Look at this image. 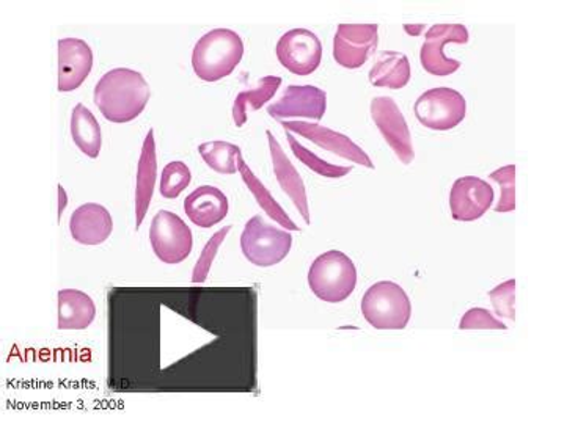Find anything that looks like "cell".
Wrapping results in <instances>:
<instances>
[{"instance_id":"ba28073f","label":"cell","mask_w":578,"mask_h":433,"mask_svg":"<svg viewBox=\"0 0 578 433\" xmlns=\"http://www.w3.org/2000/svg\"><path fill=\"white\" fill-rule=\"evenodd\" d=\"M275 54L290 73L310 76L321 65L322 45L313 32L294 28L276 42Z\"/></svg>"},{"instance_id":"4fadbf2b","label":"cell","mask_w":578,"mask_h":433,"mask_svg":"<svg viewBox=\"0 0 578 433\" xmlns=\"http://www.w3.org/2000/svg\"><path fill=\"white\" fill-rule=\"evenodd\" d=\"M491 184L477 176L459 177L450 194V209L457 222H474L481 219L494 203Z\"/></svg>"},{"instance_id":"7402d4cb","label":"cell","mask_w":578,"mask_h":433,"mask_svg":"<svg viewBox=\"0 0 578 433\" xmlns=\"http://www.w3.org/2000/svg\"><path fill=\"white\" fill-rule=\"evenodd\" d=\"M410 81V63L401 52H381L378 62L370 71V82L374 87L399 90Z\"/></svg>"},{"instance_id":"d4e9b609","label":"cell","mask_w":578,"mask_h":433,"mask_svg":"<svg viewBox=\"0 0 578 433\" xmlns=\"http://www.w3.org/2000/svg\"><path fill=\"white\" fill-rule=\"evenodd\" d=\"M198 152L214 172L221 175L237 173V156L241 154V148L236 145L223 140L207 141L198 147Z\"/></svg>"},{"instance_id":"f546056e","label":"cell","mask_w":578,"mask_h":433,"mask_svg":"<svg viewBox=\"0 0 578 433\" xmlns=\"http://www.w3.org/2000/svg\"><path fill=\"white\" fill-rule=\"evenodd\" d=\"M489 298H491L499 318L516 321V280H508V282L494 287L489 293Z\"/></svg>"},{"instance_id":"e0dca14e","label":"cell","mask_w":578,"mask_h":433,"mask_svg":"<svg viewBox=\"0 0 578 433\" xmlns=\"http://www.w3.org/2000/svg\"><path fill=\"white\" fill-rule=\"evenodd\" d=\"M266 136H268L269 149H271L272 166H274L276 181H279L283 191L296 205L304 222L310 225V209H308L307 190H305L303 177H300L296 166L290 162L288 156L285 154L276 138L272 136L271 131H266Z\"/></svg>"},{"instance_id":"4316f807","label":"cell","mask_w":578,"mask_h":433,"mask_svg":"<svg viewBox=\"0 0 578 433\" xmlns=\"http://www.w3.org/2000/svg\"><path fill=\"white\" fill-rule=\"evenodd\" d=\"M190 181H193V173H190L189 166L184 162L173 161L167 163L162 170L159 190L167 200H173V198L180 197L181 191L189 187Z\"/></svg>"},{"instance_id":"2e32d148","label":"cell","mask_w":578,"mask_h":433,"mask_svg":"<svg viewBox=\"0 0 578 433\" xmlns=\"http://www.w3.org/2000/svg\"><path fill=\"white\" fill-rule=\"evenodd\" d=\"M112 230L111 212L101 205H83L70 219L71 236L81 245L104 244L111 237Z\"/></svg>"},{"instance_id":"7a4b0ae2","label":"cell","mask_w":578,"mask_h":433,"mask_svg":"<svg viewBox=\"0 0 578 433\" xmlns=\"http://www.w3.org/2000/svg\"><path fill=\"white\" fill-rule=\"evenodd\" d=\"M243 57V38L230 28H216L195 45L193 69L201 81L218 82L230 76Z\"/></svg>"},{"instance_id":"d6986e66","label":"cell","mask_w":578,"mask_h":433,"mask_svg":"<svg viewBox=\"0 0 578 433\" xmlns=\"http://www.w3.org/2000/svg\"><path fill=\"white\" fill-rule=\"evenodd\" d=\"M156 177H158V158H156L155 131H148L138 159L136 184V228H140L150 209L152 194H155Z\"/></svg>"},{"instance_id":"484cf974","label":"cell","mask_w":578,"mask_h":433,"mask_svg":"<svg viewBox=\"0 0 578 433\" xmlns=\"http://www.w3.org/2000/svg\"><path fill=\"white\" fill-rule=\"evenodd\" d=\"M286 137H288L293 154L296 156L300 162L305 163L311 172L318 173V175L336 180V177L346 176L347 173H351V170H353V166L333 165V163L322 161V159H319L315 152L305 148L304 145H300L299 141L296 140V138L291 136L288 131H286Z\"/></svg>"},{"instance_id":"52a82bcc","label":"cell","mask_w":578,"mask_h":433,"mask_svg":"<svg viewBox=\"0 0 578 433\" xmlns=\"http://www.w3.org/2000/svg\"><path fill=\"white\" fill-rule=\"evenodd\" d=\"M418 122L432 131H450L464 122L466 98L453 88H432L425 91L414 106Z\"/></svg>"},{"instance_id":"8fae6325","label":"cell","mask_w":578,"mask_h":433,"mask_svg":"<svg viewBox=\"0 0 578 433\" xmlns=\"http://www.w3.org/2000/svg\"><path fill=\"white\" fill-rule=\"evenodd\" d=\"M450 42L467 45L468 30L463 24H435L427 32V40L421 48V65L432 76H450L460 69V62L448 59L443 49Z\"/></svg>"},{"instance_id":"277c9868","label":"cell","mask_w":578,"mask_h":433,"mask_svg":"<svg viewBox=\"0 0 578 433\" xmlns=\"http://www.w3.org/2000/svg\"><path fill=\"white\" fill-rule=\"evenodd\" d=\"M361 314L374 329L403 330L409 324L413 305L403 287L393 282H379L361 298Z\"/></svg>"},{"instance_id":"5bb4252c","label":"cell","mask_w":578,"mask_h":433,"mask_svg":"<svg viewBox=\"0 0 578 433\" xmlns=\"http://www.w3.org/2000/svg\"><path fill=\"white\" fill-rule=\"evenodd\" d=\"M282 126L288 133L299 134V136L310 140L311 144L318 145L319 148L328 149V151L336 156H342L347 161L367 166V169H374V163H372L370 156L358 147L357 144H354L345 134L335 133V131L321 126L318 123L282 122Z\"/></svg>"},{"instance_id":"ac0fdd59","label":"cell","mask_w":578,"mask_h":433,"mask_svg":"<svg viewBox=\"0 0 578 433\" xmlns=\"http://www.w3.org/2000/svg\"><path fill=\"white\" fill-rule=\"evenodd\" d=\"M229 198L214 186L197 187L184 200V212L194 225L200 228H212L229 214Z\"/></svg>"},{"instance_id":"83f0119b","label":"cell","mask_w":578,"mask_h":433,"mask_svg":"<svg viewBox=\"0 0 578 433\" xmlns=\"http://www.w3.org/2000/svg\"><path fill=\"white\" fill-rule=\"evenodd\" d=\"M491 180H494L502 190L499 205L495 206L496 212H511L516 209V165H506L503 169L491 173Z\"/></svg>"},{"instance_id":"1f68e13d","label":"cell","mask_w":578,"mask_h":433,"mask_svg":"<svg viewBox=\"0 0 578 433\" xmlns=\"http://www.w3.org/2000/svg\"><path fill=\"white\" fill-rule=\"evenodd\" d=\"M66 205H69V195H66L65 189H63V186H60L59 184V222L60 219H62L63 211L66 209Z\"/></svg>"},{"instance_id":"ffe728a7","label":"cell","mask_w":578,"mask_h":433,"mask_svg":"<svg viewBox=\"0 0 578 433\" xmlns=\"http://www.w3.org/2000/svg\"><path fill=\"white\" fill-rule=\"evenodd\" d=\"M97 316L94 298L83 290L62 289L59 293V330H84Z\"/></svg>"},{"instance_id":"4dcf8cb0","label":"cell","mask_w":578,"mask_h":433,"mask_svg":"<svg viewBox=\"0 0 578 433\" xmlns=\"http://www.w3.org/2000/svg\"><path fill=\"white\" fill-rule=\"evenodd\" d=\"M460 330H506V325L484 308H471L460 319Z\"/></svg>"},{"instance_id":"3957f363","label":"cell","mask_w":578,"mask_h":433,"mask_svg":"<svg viewBox=\"0 0 578 433\" xmlns=\"http://www.w3.org/2000/svg\"><path fill=\"white\" fill-rule=\"evenodd\" d=\"M311 293L328 304L345 301L357 286V269L343 251L331 250L315 259L308 272Z\"/></svg>"},{"instance_id":"8992f818","label":"cell","mask_w":578,"mask_h":433,"mask_svg":"<svg viewBox=\"0 0 578 433\" xmlns=\"http://www.w3.org/2000/svg\"><path fill=\"white\" fill-rule=\"evenodd\" d=\"M150 243L152 251L164 264H180L193 253V231L180 215L159 211L151 222Z\"/></svg>"},{"instance_id":"6da1fadb","label":"cell","mask_w":578,"mask_h":433,"mask_svg":"<svg viewBox=\"0 0 578 433\" xmlns=\"http://www.w3.org/2000/svg\"><path fill=\"white\" fill-rule=\"evenodd\" d=\"M150 96V85L138 71L115 69L98 81L94 99L108 122L123 124L142 115Z\"/></svg>"},{"instance_id":"44dd1931","label":"cell","mask_w":578,"mask_h":433,"mask_svg":"<svg viewBox=\"0 0 578 433\" xmlns=\"http://www.w3.org/2000/svg\"><path fill=\"white\" fill-rule=\"evenodd\" d=\"M71 137L76 147L90 159H97L102 147V133L94 112L76 104L71 113Z\"/></svg>"},{"instance_id":"9c48e42d","label":"cell","mask_w":578,"mask_h":433,"mask_svg":"<svg viewBox=\"0 0 578 433\" xmlns=\"http://www.w3.org/2000/svg\"><path fill=\"white\" fill-rule=\"evenodd\" d=\"M378 42V24H340L333 38V59L343 69H360L376 51Z\"/></svg>"},{"instance_id":"5b68a950","label":"cell","mask_w":578,"mask_h":433,"mask_svg":"<svg viewBox=\"0 0 578 433\" xmlns=\"http://www.w3.org/2000/svg\"><path fill=\"white\" fill-rule=\"evenodd\" d=\"M293 236L288 231L268 225L260 215L251 216L241 236V250L248 262L271 268L288 257Z\"/></svg>"},{"instance_id":"9a60e30c","label":"cell","mask_w":578,"mask_h":433,"mask_svg":"<svg viewBox=\"0 0 578 433\" xmlns=\"http://www.w3.org/2000/svg\"><path fill=\"white\" fill-rule=\"evenodd\" d=\"M94 69V51L79 38L59 41V91L70 94L87 79Z\"/></svg>"},{"instance_id":"cb8c5ba5","label":"cell","mask_w":578,"mask_h":433,"mask_svg":"<svg viewBox=\"0 0 578 433\" xmlns=\"http://www.w3.org/2000/svg\"><path fill=\"white\" fill-rule=\"evenodd\" d=\"M282 85V77L266 76L258 82L254 90L241 91L234 99L233 122L237 127H243L247 123L248 110H260L262 106L268 104L274 98L276 90Z\"/></svg>"},{"instance_id":"603a6c76","label":"cell","mask_w":578,"mask_h":433,"mask_svg":"<svg viewBox=\"0 0 578 433\" xmlns=\"http://www.w3.org/2000/svg\"><path fill=\"white\" fill-rule=\"evenodd\" d=\"M237 172L241 173L244 183H246V186L248 187V190L251 191L255 200L258 201V205H260V208L266 212V214L271 216L274 222L279 223V225H282L285 230L299 231V226H297L296 223L290 219L288 214L285 212V209L276 203V200L274 197H272L271 191L266 189V187L262 186L261 181L255 176L254 172H251L250 166H248L246 161H244L243 154L237 156Z\"/></svg>"},{"instance_id":"f1b7e54d","label":"cell","mask_w":578,"mask_h":433,"mask_svg":"<svg viewBox=\"0 0 578 433\" xmlns=\"http://www.w3.org/2000/svg\"><path fill=\"white\" fill-rule=\"evenodd\" d=\"M233 226H226L222 228L208 240L207 247L201 251L200 258H198L197 264H195L193 273V283L194 285H200V283L207 282L209 271H211L212 262H214L216 255H218L219 248L225 237L229 236L230 231Z\"/></svg>"},{"instance_id":"30bf717a","label":"cell","mask_w":578,"mask_h":433,"mask_svg":"<svg viewBox=\"0 0 578 433\" xmlns=\"http://www.w3.org/2000/svg\"><path fill=\"white\" fill-rule=\"evenodd\" d=\"M371 119L384 136L386 145L395 152L396 158L404 165H409L415 158L413 137H410L409 126L395 99L389 96L372 99Z\"/></svg>"},{"instance_id":"7c38bea8","label":"cell","mask_w":578,"mask_h":433,"mask_svg":"<svg viewBox=\"0 0 578 433\" xmlns=\"http://www.w3.org/2000/svg\"><path fill=\"white\" fill-rule=\"evenodd\" d=\"M328 108V95L315 85H290L274 104L268 106V113L274 120H319Z\"/></svg>"}]
</instances>
